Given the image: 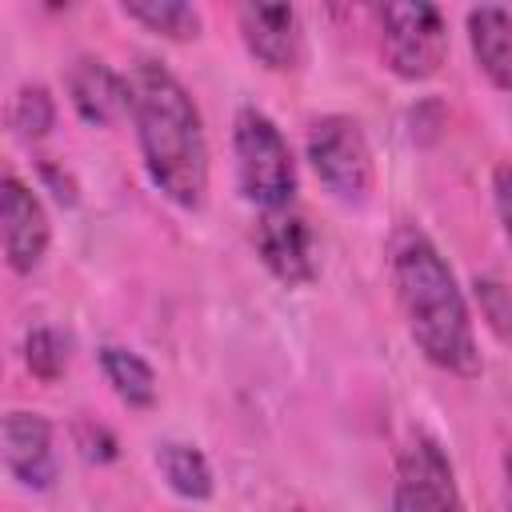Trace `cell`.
<instances>
[{
  "instance_id": "cell-1",
  "label": "cell",
  "mask_w": 512,
  "mask_h": 512,
  "mask_svg": "<svg viewBox=\"0 0 512 512\" xmlns=\"http://www.w3.org/2000/svg\"><path fill=\"white\" fill-rule=\"evenodd\" d=\"M388 276L404 316V328L420 356L452 376H476L480 348L468 300L456 284V272L428 240L424 228L400 224L388 240Z\"/></svg>"
},
{
  "instance_id": "cell-2",
  "label": "cell",
  "mask_w": 512,
  "mask_h": 512,
  "mask_svg": "<svg viewBox=\"0 0 512 512\" xmlns=\"http://www.w3.org/2000/svg\"><path fill=\"white\" fill-rule=\"evenodd\" d=\"M128 116L148 180L176 208H204L208 200V136L188 88L160 64L136 60L128 72Z\"/></svg>"
},
{
  "instance_id": "cell-3",
  "label": "cell",
  "mask_w": 512,
  "mask_h": 512,
  "mask_svg": "<svg viewBox=\"0 0 512 512\" xmlns=\"http://www.w3.org/2000/svg\"><path fill=\"white\" fill-rule=\"evenodd\" d=\"M232 156L236 184L248 204L260 212L288 208L296 200V160L284 132L260 108H240L232 120Z\"/></svg>"
},
{
  "instance_id": "cell-4",
  "label": "cell",
  "mask_w": 512,
  "mask_h": 512,
  "mask_svg": "<svg viewBox=\"0 0 512 512\" xmlns=\"http://www.w3.org/2000/svg\"><path fill=\"white\" fill-rule=\"evenodd\" d=\"M308 164L316 180L328 188L332 200L340 204H364L372 184H376V164H372V144L364 128L352 116L328 112L312 120L308 128Z\"/></svg>"
},
{
  "instance_id": "cell-5",
  "label": "cell",
  "mask_w": 512,
  "mask_h": 512,
  "mask_svg": "<svg viewBox=\"0 0 512 512\" xmlns=\"http://www.w3.org/2000/svg\"><path fill=\"white\" fill-rule=\"evenodd\" d=\"M380 56L400 80H428L448 60V24L436 4H384L376 8Z\"/></svg>"
},
{
  "instance_id": "cell-6",
  "label": "cell",
  "mask_w": 512,
  "mask_h": 512,
  "mask_svg": "<svg viewBox=\"0 0 512 512\" xmlns=\"http://www.w3.org/2000/svg\"><path fill=\"white\" fill-rule=\"evenodd\" d=\"M392 512H468L456 484V468L440 440H432L428 432H416L396 456Z\"/></svg>"
},
{
  "instance_id": "cell-7",
  "label": "cell",
  "mask_w": 512,
  "mask_h": 512,
  "mask_svg": "<svg viewBox=\"0 0 512 512\" xmlns=\"http://www.w3.org/2000/svg\"><path fill=\"white\" fill-rule=\"evenodd\" d=\"M256 252L264 260V268L288 284V288H304L316 280V236H312V224L304 220V212H296L292 204L288 208H276V212H260L256 220Z\"/></svg>"
},
{
  "instance_id": "cell-8",
  "label": "cell",
  "mask_w": 512,
  "mask_h": 512,
  "mask_svg": "<svg viewBox=\"0 0 512 512\" xmlns=\"http://www.w3.org/2000/svg\"><path fill=\"white\" fill-rule=\"evenodd\" d=\"M0 228H4L8 268L20 276L40 268V260L48 256V244H52V224H48L40 196L12 172L0 180Z\"/></svg>"
},
{
  "instance_id": "cell-9",
  "label": "cell",
  "mask_w": 512,
  "mask_h": 512,
  "mask_svg": "<svg viewBox=\"0 0 512 512\" xmlns=\"http://www.w3.org/2000/svg\"><path fill=\"white\" fill-rule=\"evenodd\" d=\"M240 40L272 72H296L304 64V24L292 4H240Z\"/></svg>"
},
{
  "instance_id": "cell-10",
  "label": "cell",
  "mask_w": 512,
  "mask_h": 512,
  "mask_svg": "<svg viewBox=\"0 0 512 512\" xmlns=\"http://www.w3.org/2000/svg\"><path fill=\"white\" fill-rule=\"evenodd\" d=\"M4 468L20 488L44 492L56 480V444L52 424L40 412L12 408L4 416Z\"/></svg>"
},
{
  "instance_id": "cell-11",
  "label": "cell",
  "mask_w": 512,
  "mask_h": 512,
  "mask_svg": "<svg viewBox=\"0 0 512 512\" xmlns=\"http://www.w3.org/2000/svg\"><path fill=\"white\" fill-rule=\"evenodd\" d=\"M64 88H68V100H72L76 116L92 128H108L120 116H128V76H120L100 56L72 60V68L64 76Z\"/></svg>"
},
{
  "instance_id": "cell-12",
  "label": "cell",
  "mask_w": 512,
  "mask_h": 512,
  "mask_svg": "<svg viewBox=\"0 0 512 512\" xmlns=\"http://www.w3.org/2000/svg\"><path fill=\"white\" fill-rule=\"evenodd\" d=\"M468 44L476 68L496 88H512V8L500 4L468 8Z\"/></svg>"
},
{
  "instance_id": "cell-13",
  "label": "cell",
  "mask_w": 512,
  "mask_h": 512,
  "mask_svg": "<svg viewBox=\"0 0 512 512\" xmlns=\"http://www.w3.org/2000/svg\"><path fill=\"white\" fill-rule=\"evenodd\" d=\"M100 372L112 384V392L128 404V408H152L156 404V372L144 356H136L132 348L120 344H104L100 348Z\"/></svg>"
},
{
  "instance_id": "cell-14",
  "label": "cell",
  "mask_w": 512,
  "mask_h": 512,
  "mask_svg": "<svg viewBox=\"0 0 512 512\" xmlns=\"http://www.w3.org/2000/svg\"><path fill=\"white\" fill-rule=\"evenodd\" d=\"M156 468H160L164 484H168L176 496L196 500V504L212 496V468H208V460H204L200 448L180 444V440H164V444L156 448Z\"/></svg>"
},
{
  "instance_id": "cell-15",
  "label": "cell",
  "mask_w": 512,
  "mask_h": 512,
  "mask_svg": "<svg viewBox=\"0 0 512 512\" xmlns=\"http://www.w3.org/2000/svg\"><path fill=\"white\" fill-rule=\"evenodd\" d=\"M120 12L136 24H144L148 32L164 36V40H196L200 36V12L192 4L180 0H144V4H120Z\"/></svg>"
},
{
  "instance_id": "cell-16",
  "label": "cell",
  "mask_w": 512,
  "mask_h": 512,
  "mask_svg": "<svg viewBox=\"0 0 512 512\" xmlns=\"http://www.w3.org/2000/svg\"><path fill=\"white\" fill-rule=\"evenodd\" d=\"M52 124H56V100L48 96V88L44 84L16 88V96L8 104V128H12V136L24 140V144H36V140H44L52 132Z\"/></svg>"
},
{
  "instance_id": "cell-17",
  "label": "cell",
  "mask_w": 512,
  "mask_h": 512,
  "mask_svg": "<svg viewBox=\"0 0 512 512\" xmlns=\"http://www.w3.org/2000/svg\"><path fill=\"white\" fill-rule=\"evenodd\" d=\"M24 364H28V372L36 380L56 384L64 376V368H68V336L60 328H52V324L32 328L28 340H24Z\"/></svg>"
},
{
  "instance_id": "cell-18",
  "label": "cell",
  "mask_w": 512,
  "mask_h": 512,
  "mask_svg": "<svg viewBox=\"0 0 512 512\" xmlns=\"http://www.w3.org/2000/svg\"><path fill=\"white\" fill-rule=\"evenodd\" d=\"M476 288H480V304H484L492 332L512 344V292H504V284H496V280H484Z\"/></svg>"
},
{
  "instance_id": "cell-19",
  "label": "cell",
  "mask_w": 512,
  "mask_h": 512,
  "mask_svg": "<svg viewBox=\"0 0 512 512\" xmlns=\"http://www.w3.org/2000/svg\"><path fill=\"white\" fill-rule=\"evenodd\" d=\"M492 200H496V216H500L504 240L512 244V164H500L492 172Z\"/></svg>"
},
{
  "instance_id": "cell-20",
  "label": "cell",
  "mask_w": 512,
  "mask_h": 512,
  "mask_svg": "<svg viewBox=\"0 0 512 512\" xmlns=\"http://www.w3.org/2000/svg\"><path fill=\"white\" fill-rule=\"evenodd\" d=\"M504 488H508V512H512V448L504 456Z\"/></svg>"
}]
</instances>
